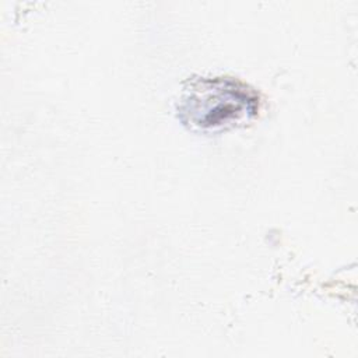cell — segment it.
Returning a JSON list of instances; mask_svg holds the SVG:
<instances>
[{
	"label": "cell",
	"mask_w": 358,
	"mask_h": 358,
	"mask_svg": "<svg viewBox=\"0 0 358 358\" xmlns=\"http://www.w3.org/2000/svg\"><path fill=\"white\" fill-rule=\"evenodd\" d=\"M257 109V95L229 78L196 80L185 90L179 103L182 120L199 130L232 127L253 117Z\"/></svg>",
	"instance_id": "cell-1"
}]
</instances>
